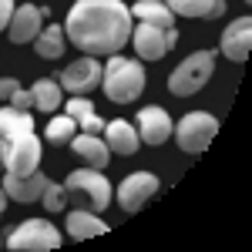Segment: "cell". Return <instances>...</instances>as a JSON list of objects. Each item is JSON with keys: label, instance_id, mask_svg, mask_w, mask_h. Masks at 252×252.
Here are the masks:
<instances>
[{"label": "cell", "instance_id": "cell-1", "mask_svg": "<svg viewBox=\"0 0 252 252\" xmlns=\"http://www.w3.org/2000/svg\"><path fill=\"white\" fill-rule=\"evenodd\" d=\"M64 34L81 54L111 58L131 40V7L125 0H78L67 10Z\"/></svg>", "mask_w": 252, "mask_h": 252}, {"label": "cell", "instance_id": "cell-2", "mask_svg": "<svg viewBox=\"0 0 252 252\" xmlns=\"http://www.w3.org/2000/svg\"><path fill=\"white\" fill-rule=\"evenodd\" d=\"M101 88H104L108 101L131 104L145 91V67H141V61H131L125 54H111L108 64H101Z\"/></svg>", "mask_w": 252, "mask_h": 252}, {"label": "cell", "instance_id": "cell-3", "mask_svg": "<svg viewBox=\"0 0 252 252\" xmlns=\"http://www.w3.org/2000/svg\"><path fill=\"white\" fill-rule=\"evenodd\" d=\"M67 189V205L74 202V209H91V212H104L111 205V185L104 172L97 168H78V172L67 175L64 182Z\"/></svg>", "mask_w": 252, "mask_h": 252}, {"label": "cell", "instance_id": "cell-4", "mask_svg": "<svg viewBox=\"0 0 252 252\" xmlns=\"http://www.w3.org/2000/svg\"><path fill=\"white\" fill-rule=\"evenodd\" d=\"M212 67H215V54L212 51H195V54H189V58L172 71L168 91H172L175 97L198 94V91L209 84V78H212Z\"/></svg>", "mask_w": 252, "mask_h": 252}, {"label": "cell", "instance_id": "cell-5", "mask_svg": "<svg viewBox=\"0 0 252 252\" xmlns=\"http://www.w3.org/2000/svg\"><path fill=\"white\" fill-rule=\"evenodd\" d=\"M219 135V121L212 115H205V111H192V115H185L178 125H172V138L175 145L185 152V155H202L209 145H212V138Z\"/></svg>", "mask_w": 252, "mask_h": 252}, {"label": "cell", "instance_id": "cell-6", "mask_svg": "<svg viewBox=\"0 0 252 252\" xmlns=\"http://www.w3.org/2000/svg\"><path fill=\"white\" fill-rule=\"evenodd\" d=\"M3 246L10 252H51L61 246V232L47 219H31V222H20L17 229H10Z\"/></svg>", "mask_w": 252, "mask_h": 252}, {"label": "cell", "instance_id": "cell-7", "mask_svg": "<svg viewBox=\"0 0 252 252\" xmlns=\"http://www.w3.org/2000/svg\"><path fill=\"white\" fill-rule=\"evenodd\" d=\"M54 81L61 84V91H67V94H78V97L91 94L94 88H101V61L84 54L74 64H67Z\"/></svg>", "mask_w": 252, "mask_h": 252}, {"label": "cell", "instance_id": "cell-8", "mask_svg": "<svg viewBox=\"0 0 252 252\" xmlns=\"http://www.w3.org/2000/svg\"><path fill=\"white\" fill-rule=\"evenodd\" d=\"M40 168V141L34 131L17 135L7 141V158H3V172L10 175H31Z\"/></svg>", "mask_w": 252, "mask_h": 252}, {"label": "cell", "instance_id": "cell-9", "mask_svg": "<svg viewBox=\"0 0 252 252\" xmlns=\"http://www.w3.org/2000/svg\"><path fill=\"white\" fill-rule=\"evenodd\" d=\"M44 17H51V7H34V3L14 7V17L7 24L10 44H34V37H37L40 27H44Z\"/></svg>", "mask_w": 252, "mask_h": 252}, {"label": "cell", "instance_id": "cell-10", "mask_svg": "<svg viewBox=\"0 0 252 252\" xmlns=\"http://www.w3.org/2000/svg\"><path fill=\"white\" fill-rule=\"evenodd\" d=\"M158 189H161V185H158V178L152 172H135L118 185V205L131 215V212H138L148 198H155Z\"/></svg>", "mask_w": 252, "mask_h": 252}, {"label": "cell", "instance_id": "cell-11", "mask_svg": "<svg viewBox=\"0 0 252 252\" xmlns=\"http://www.w3.org/2000/svg\"><path fill=\"white\" fill-rule=\"evenodd\" d=\"M219 51L232 61V64H246V58H249V51H252V17L232 20V24L222 31Z\"/></svg>", "mask_w": 252, "mask_h": 252}, {"label": "cell", "instance_id": "cell-12", "mask_svg": "<svg viewBox=\"0 0 252 252\" xmlns=\"http://www.w3.org/2000/svg\"><path fill=\"white\" fill-rule=\"evenodd\" d=\"M44 185H47V175L40 172H31V175H3V182H0V189L7 192L10 202H20V205H31V202H40V195H44Z\"/></svg>", "mask_w": 252, "mask_h": 252}, {"label": "cell", "instance_id": "cell-13", "mask_svg": "<svg viewBox=\"0 0 252 252\" xmlns=\"http://www.w3.org/2000/svg\"><path fill=\"white\" fill-rule=\"evenodd\" d=\"M138 138H141L145 145H152V148L165 145V141L172 138V118H168V111L158 108V104L141 108V111H138Z\"/></svg>", "mask_w": 252, "mask_h": 252}, {"label": "cell", "instance_id": "cell-14", "mask_svg": "<svg viewBox=\"0 0 252 252\" xmlns=\"http://www.w3.org/2000/svg\"><path fill=\"white\" fill-rule=\"evenodd\" d=\"M71 148H74V155L81 161H88V168H97V172H104L108 168V161H111V148H108V141L101 135H78L71 138Z\"/></svg>", "mask_w": 252, "mask_h": 252}, {"label": "cell", "instance_id": "cell-15", "mask_svg": "<svg viewBox=\"0 0 252 252\" xmlns=\"http://www.w3.org/2000/svg\"><path fill=\"white\" fill-rule=\"evenodd\" d=\"M131 44H135V54L141 61H161L168 54V40H165V31L161 27H152V24H141L131 31Z\"/></svg>", "mask_w": 252, "mask_h": 252}, {"label": "cell", "instance_id": "cell-16", "mask_svg": "<svg viewBox=\"0 0 252 252\" xmlns=\"http://www.w3.org/2000/svg\"><path fill=\"white\" fill-rule=\"evenodd\" d=\"M165 7L175 17H198V20H215L225 14V0H165Z\"/></svg>", "mask_w": 252, "mask_h": 252}, {"label": "cell", "instance_id": "cell-17", "mask_svg": "<svg viewBox=\"0 0 252 252\" xmlns=\"http://www.w3.org/2000/svg\"><path fill=\"white\" fill-rule=\"evenodd\" d=\"M104 141H108V148H111V155H135L138 145H141V138L135 135V128L128 125V121H108L104 125Z\"/></svg>", "mask_w": 252, "mask_h": 252}, {"label": "cell", "instance_id": "cell-18", "mask_svg": "<svg viewBox=\"0 0 252 252\" xmlns=\"http://www.w3.org/2000/svg\"><path fill=\"white\" fill-rule=\"evenodd\" d=\"M104 232H108V225L91 209H74L67 215V235L74 242H84V239H94V235H104Z\"/></svg>", "mask_w": 252, "mask_h": 252}, {"label": "cell", "instance_id": "cell-19", "mask_svg": "<svg viewBox=\"0 0 252 252\" xmlns=\"http://www.w3.org/2000/svg\"><path fill=\"white\" fill-rule=\"evenodd\" d=\"M61 108H64V115H67V118H74V125H81L84 135H101V131H104V121L94 115V104H91L88 97L74 94L67 104H61Z\"/></svg>", "mask_w": 252, "mask_h": 252}, {"label": "cell", "instance_id": "cell-20", "mask_svg": "<svg viewBox=\"0 0 252 252\" xmlns=\"http://www.w3.org/2000/svg\"><path fill=\"white\" fill-rule=\"evenodd\" d=\"M131 20L152 24V27H161V31L175 27V14L165 7V0H138L131 7Z\"/></svg>", "mask_w": 252, "mask_h": 252}, {"label": "cell", "instance_id": "cell-21", "mask_svg": "<svg viewBox=\"0 0 252 252\" xmlns=\"http://www.w3.org/2000/svg\"><path fill=\"white\" fill-rule=\"evenodd\" d=\"M64 47H67V34H64L61 24H47V27H40V34L34 37V51H37L44 61L64 58Z\"/></svg>", "mask_w": 252, "mask_h": 252}, {"label": "cell", "instance_id": "cell-22", "mask_svg": "<svg viewBox=\"0 0 252 252\" xmlns=\"http://www.w3.org/2000/svg\"><path fill=\"white\" fill-rule=\"evenodd\" d=\"M27 131H34V118L27 115L24 108H0V138H17V135H27Z\"/></svg>", "mask_w": 252, "mask_h": 252}, {"label": "cell", "instance_id": "cell-23", "mask_svg": "<svg viewBox=\"0 0 252 252\" xmlns=\"http://www.w3.org/2000/svg\"><path fill=\"white\" fill-rule=\"evenodd\" d=\"M31 91H34V108H37V111L54 115V111L61 108V84L54 78H40Z\"/></svg>", "mask_w": 252, "mask_h": 252}, {"label": "cell", "instance_id": "cell-24", "mask_svg": "<svg viewBox=\"0 0 252 252\" xmlns=\"http://www.w3.org/2000/svg\"><path fill=\"white\" fill-rule=\"evenodd\" d=\"M78 135V125H74V118L67 115H54L51 118V125H47V131H44V138L54 145V148H61V145H71V138Z\"/></svg>", "mask_w": 252, "mask_h": 252}, {"label": "cell", "instance_id": "cell-25", "mask_svg": "<svg viewBox=\"0 0 252 252\" xmlns=\"http://www.w3.org/2000/svg\"><path fill=\"white\" fill-rule=\"evenodd\" d=\"M40 202H44V209H47L51 215L64 212V209H67V189L47 178V185H44V195H40Z\"/></svg>", "mask_w": 252, "mask_h": 252}, {"label": "cell", "instance_id": "cell-26", "mask_svg": "<svg viewBox=\"0 0 252 252\" xmlns=\"http://www.w3.org/2000/svg\"><path fill=\"white\" fill-rule=\"evenodd\" d=\"M17 91H20V81L17 78H0V101H10Z\"/></svg>", "mask_w": 252, "mask_h": 252}, {"label": "cell", "instance_id": "cell-27", "mask_svg": "<svg viewBox=\"0 0 252 252\" xmlns=\"http://www.w3.org/2000/svg\"><path fill=\"white\" fill-rule=\"evenodd\" d=\"M10 104H14V108H24V111H27V108H34V91H24V88H20L17 94L10 97Z\"/></svg>", "mask_w": 252, "mask_h": 252}, {"label": "cell", "instance_id": "cell-28", "mask_svg": "<svg viewBox=\"0 0 252 252\" xmlns=\"http://www.w3.org/2000/svg\"><path fill=\"white\" fill-rule=\"evenodd\" d=\"M14 0H0V31H7V24H10V17H14Z\"/></svg>", "mask_w": 252, "mask_h": 252}, {"label": "cell", "instance_id": "cell-29", "mask_svg": "<svg viewBox=\"0 0 252 252\" xmlns=\"http://www.w3.org/2000/svg\"><path fill=\"white\" fill-rule=\"evenodd\" d=\"M165 40H168V51H172L175 44H178V31H175V27H168V31H165Z\"/></svg>", "mask_w": 252, "mask_h": 252}, {"label": "cell", "instance_id": "cell-30", "mask_svg": "<svg viewBox=\"0 0 252 252\" xmlns=\"http://www.w3.org/2000/svg\"><path fill=\"white\" fill-rule=\"evenodd\" d=\"M3 158H7V138H0V168H3Z\"/></svg>", "mask_w": 252, "mask_h": 252}, {"label": "cell", "instance_id": "cell-31", "mask_svg": "<svg viewBox=\"0 0 252 252\" xmlns=\"http://www.w3.org/2000/svg\"><path fill=\"white\" fill-rule=\"evenodd\" d=\"M7 202H10V198H7V192L0 189V215H3V209H7Z\"/></svg>", "mask_w": 252, "mask_h": 252}]
</instances>
